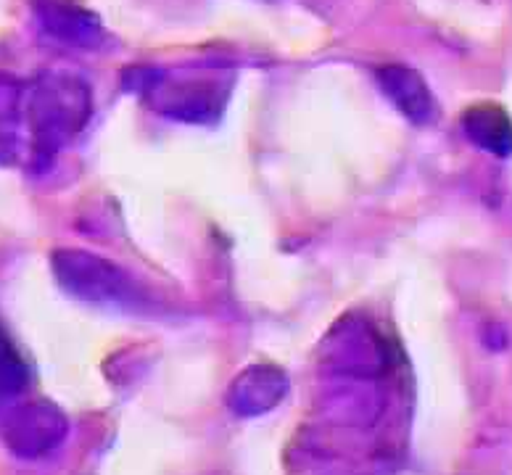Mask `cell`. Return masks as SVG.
<instances>
[{
	"mask_svg": "<svg viewBox=\"0 0 512 475\" xmlns=\"http://www.w3.org/2000/svg\"><path fill=\"white\" fill-rule=\"evenodd\" d=\"M90 114V93L69 74H45L30 93V119L37 143L45 151L64 143L74 130L85 125Z\"/></svg>",
	"mask_w": 512,
	"mask_h": 475,
	"instance_id": "obj_1",
	"label": "cell"
},
{
	"mask_svg": "<svg viewBox=\"0 0 512 475\" xmlns=\"http://www.w3.org/2000/svg\"><path fill=\"white\" fill-rule=\"evenodd\" d=\"M56 275L69 293L82 299H122L127 293V278L111 262L85 251H59L53 256Z\"/></svg>",
	"mask_w": 512,
	"mask_h": 475,
	"instance_id": "obj_2",
	"label": "cell"
},
{
	"mask_svg": "<svg viewBox=\"0 0 512 475\" xmlns=\"http://www.w3.org/2000/svg\"><path fill=\"white\" fill-rule=\"evenodd\" d=\"M66 420L51 404H30L6 423V444L22 457H40L64 439Z\"/></svg>",
	"mask_w": 512,
	"mask_h": 475,
	"instance_id": "obj_3",
	"label": "cell"
},
{
	"mask_svg": "<svg viewBox=\"0 0 512 475\" xmlns=\"http://www.w3.org/2000/svg\"><path fill=\"white\" fill-rule=\"evenodd\" d=\"M375 77H378V85L383 88V93L394 101L396 109L402 111L410 122H415V125L436 122L439 103H436L431 88L425 85V80L415 69L404 64H388L381 66L375 72Z\"/></svg>",
	"mask_w": 512,
	"mask_h": 475,
	"instance_id": "obj_4",
	"label": "cell"
},
{
	"mask_svg": "<svg viewBox=\"0 0 512 475\" xmlns=\"http://www.w3.org/2000/svg\"><path fill=\"white\" fill-rule=\"evenodd\" d=\"M35 11L48 35L77 48H93L103 35L98 16L82 8L77 0H35Z\"/></svg>",
	"mask_w": 512,
	"mask_h": 475,
	"instance_id": "obj_5",
	"label": "cell"
},
{
	"mask_svg": "<svg viewBox=\"0 0 512 475\" xmlns=\"http://www.w3.org/2000/svg\"><path fill=\"white\" fill-rule=\"evenodd\" d=\"M288 394V378L272 365L249 367L230 388V404L238 415H262Z\"/></svg>",
	"mask_w": 512,
	"mask_h": 475,
	"instance_id": "obj_6",
	"label": "cell"
},
{
	"mask_svg": "<svg viewBox=\"0 0 512 475\" xmlns=\"http://www.w3.org/2000/svg\"><path fill=\"white\" fill-rule=\"evenodd\" d=\"M146 88L164 98L161 111H167L172 117L191 119V122H204L206 114H217L222 106L217 82H188L175 88V85L161 82V74H154V85H146Z\"/></svg>",
	"mask_w": 512,
	"mask_h": 475,
	"instance_id": "obj_7",
	"label": "cell"
},
{
	"mask_svg": "<svg viewBox=\"0 0 512 475\" xmlns=\"http://www.w3.org/2000/svg\"><path fill=\"white\" fill-rule=\"evenodd\" d=\"M462 130L478 148L497 156L512 154V119L499 103L483 101L462 114Z\"/></svg>",
	"mask_w": 512,
	"mask_h": 475,
	"instance_id": "obj_8",
	"label": "cell"
},
{
	"mask_svg": "<svg viewBox=\"0 0 512 475\" xmlns=\"http://www.w3.org/2000/svg\"><path fill=\"white\" fill-rule=\"evenodd\" d=\"M30 380V370L16 354L8 336L0 330V396H14L24 391Z\"/></svg>",
	"mask_w": 512,
	"mask_h": 475,
	"instance_id": "obj_9",
	"label": "cell"
}]
</instances>
